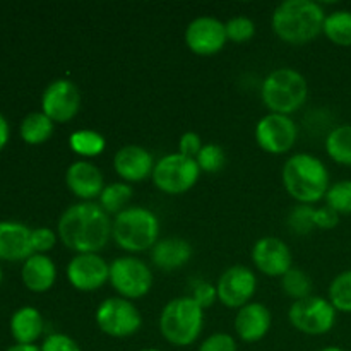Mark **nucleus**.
<instances>
[{
    "label": "nucleus",
    "mask_w": 351,
    "mask_h": 351,
    "mask_svg": "<svg viewBox=\"0 0 351 351\" xmlns=\"http://www.w3.org/2000/svg\"><path fill=\"white\" fill-rule=\"evenodd\" d=\"M57 232H53L48 226H40V228H33L31 232V247H33V254H48L57 243Z\"/></svg>",
    "instance_id": "f704fd0d"
},
{
    "label": "nucleus",
    "mask_w": 351,
    "mask_h": 351,
    "mask_svg": "<svg viewBox=\"0 0 351 351\" xmlns=\"http://www.w3.org/2000/svg\"><path fill=\"white\" fill-rule=\"evenodd\" d=\"M204 328V308L192 297H178L168 302L160 314V332L170 345L191 346Z\"/></svg>",
    "instance_id": "39448f33"
},
{
    "label": "nucleus",
    "mask_w": 351,
    "mask_h": 351,
    "mask_svg": "<svg viewBox=\"0 0 351 351\" xmlns=\"http://www.w3.org/2000/svg\"><path fill=\"white\" fill-rule=\"evenodd\" d=\"M326 151L335 163L351 167V125L335 127L326 137Z\"/></svg>",
    "instance_id": "393cba45"
},
{
    "label": "nucleus",
    "mask_w": 351,
    "mask_h": 351,
    "mask_svg": "<svg viewBox=\"0 0 351 351\" xmlns=\"http://www.w3.org/2000/svg\"><path fill=\"white\" fill-rule=\"evenodd\" d=\"M319 351H346V350L339 348V346H326V348H322V350H319Z\"/></svg>",
    "instance_id": "37998d69"
},
{
    "label": "nucleus",
    "mask_w": 351,
    "mask_h": 351,
    "mask_svg": "<svg viewBox=\"0 0 351 351\" xmlns=\"http://www.w3.org/2000/svg\"><path fill=\"white\" fill-rule=\"evenodd\" d=\"M69 147L82 158H95L105 151L106 141L99 132L91 129H79L69 137Z\"/></svg>",
    "instance_id": "bb28decb"
},
{
    "label": "nucleus",
    "mask_w": 351,
    "mask_h": 351,
    "mask_svg": "<svg viewBox=\"0 0 351 351\" xmlns=\"http://www.w3.org/2000/svg\"><path fill=\"white\" fill-rule=\"evenodd\" d=\"M81 110V91L69 79H55L41 95V112L53 123H65Z\"/></svg>",
    "instance_id": "f8f14e48"
},
{
    "label": "nucleus",
    "mask_w": 351,
    "mask_h": 351,
    "mask_svg": "<svg viewBox=\"0 0 351 351\" xmlns=\"http://www.w3.org/2000/svg\"><path fill=\"white\" fill-rule=\"evenodd\" d=\"M55 130V123L45 115L41 110L38 112H31L21 120L19 125V136L29 146H40V144L47 143L51 137Z\"/></svg>",
    "instance_id": "b1692460"
},
{
    "label": "nucleus",
    "mask_w": 351,
    "mask_h": 351,
    "mask_svg": "<svg viewBox=\"0 0 351 351\" xmlns=\"http://www.w3.org/2000/svg\"><path fill=\"white\" fill-rule=\"evenodd\" d=\"M192 257V245L180 237H167L158 240L151 249V261L161 271H175L184 267Z\"/></svg>",
    "instance_id": "4be33fe9"
},
{
    "label": "nucleus",
    "mask_w": 351,
    "mask_h": 351,
    "mask_svg": "<svg viewBox=\"0 0 351 351\" xmlns=\"http://www.w3.org/2000/svg\"><path fill=\"white\" fill-rule=\"evenodd\" d=\"M33 228L14 219L0 221V263H24L33 256L31 247Z\"/></svg>",
    "instance_id": "6ab92c4d"
},
{
    "label": "nucleus",
    "mask_w": 351,
    "mask_h": 351,
    "mask_svg": "<svg viewBox=\"0 0 351 351\" xmlns=\"http://www.w3.org/2000/svg\"><path fill=\"white\" fill-rule=\"evenodd\" d=\"M141 351H161V350H158V348H144V350H141Z\"/></svg>",
    "instance_id": "a18cd8bd"
},
{
    "label": "nucleus",
    "mask_w": 351,
    "mask_h": 351,
    "mask_svg": "<svg viewBox=\"0 0 351 351\" xmlns=\"http://www.w3.org/2000/svg\"><path fill=\"white\" fill-rule=\"evenodd\" d=\"M336 314L338 311L328 298L311 295L291 304L288 319L297 331L307 336H322L335 328Z\"/></svg>",
    "instance_id": "9d476101"
},
{
    "label": "nucleus",
    "mask_w": 351,
    "mask_h": 351,
    "mask_svg": "<svg viewBox=\"0 0 351 351\" xmlns=\"http://www.w3.org/2000/svg\"><path fill=\"white\" fill-rule=\"evenodd\" d=\"M235 332L243 343H257L269 332L273 326V315L264 304L250 302L239 308L235 315Z\"/></svg>",
    "instance_id": "aec40b11"
},
{
    "label": "nucleus",
    "mask_w": 351,
    "mask_h": 351,
    "mask_svg": "<svg viewBox=\"0 0 351 351\" xmlns=\"http://www.w3.org/2000/svg\"><path fill=\"white\" fill-rule=\"evenodd\" d=\"M328 14L314 0H285L274 9L271 26L288 45H305L322 33Z\"/></svg>",
    "instance_id": "f03ea898"
},
{
    "label": "nucleus",
    "mask_w": 351,
    "mask_h": 351,
    "mask_svg": "<svg viewBox=\"0 0 351 351\" xmlns=\"http://www.w3.org/2000/svg\"><path fill=\"white\" fill-rule=\"evenodd\" d=\"M9 329L10 336L17 345H36L45 329L43 315L38 308L29 307V305L21 307L10 315Z\"/></svg>",
    "instance_id": "5701e85b"
},
{
    "label": "nucleus",
    "mask_w": 351,
    "mask_h": 351,
    "mask_svg": "<svg viewBox=\"0 0 351 351\" xmlns=\"http://www.w3.org/2000/svg\"><path fill=\"white\" fill-rule=\"evenodd\" d=\"M67 280L75 290L96 291L110 281V264L99 254H75L67 264Z\"/></svg>",
    "instance_id": "2eb2a0df"
},
{
    "label": "nucleus",
    "mask_w": 351,
    "mask_h": 351,
    "mask_svg": "<svg viewBox=\"0 0 351 351\" xmlns=\"http://www.w3.org/2000/svg\"><path fill=\"white\" fill-rule=\"evenodd\" d=\"M112 239L125 252H146L160 240V219L151 209L129 206L112 219Z\"/></svg>",
    "instance_id": "20e7f679"
},
{
    "label": "nucleus",
    "mask_w": 351,
    "mask_h": 351,
    "mask_svg": "<svg viewBox=\"0 0 351 351\" xmlns=\"http://www.w3.org/2000/svg\"><path fill=\"white\" fill-rule=\"evenodd\" d=\"M283 185L298 204H315L322 201L331 187L329 170L324 161L311 153L291 154L281 171Z\"/></svg>",
    "instance_id": "7ed1b4c3"
},
{
    "label": "nucleus",
    "mask_w": 351,
    "mask_h": 351,
    "mask_svg": "<svg viewBox=\"0 0 351 351\" xmlns=\"http://www.w3.org/2000/svg\"><path fill=\"white\" fill-rule=\"evenodd\" d=\"M339 215L332 211L329 206H322V208H315V228L321 230H332L338 226Z\"/></svg>",
    "instance_id": "ea45409f"
},
{
    "label": "nucleus",
    "mask_w": 351,
    "mask_h": 351,
    "mask_svg": "<svg viewBox=\"0 0 351 351\" xmlns=\"http://www.w3.org/2000/svg\"><path fill=\"white\" fill-rule=\"evenodd\" d=\"M132 199V187L125 182H113L105 185L101 195H99V206L105 209L108 215H119L123 209L129 208V202Z\"/></svg>",
    "instance_id": "cd10ccee"
},
{
    "label": "nucleus",
    "mask_w": 351,
    "mask_h": 351,
    "mask_svg": "<svg viewBox=\"0 0 351 351\" xmlns=\"http://www.w3.org/2000/svg\"><path fill=\"white\" fill-rule=\"evenodd\" d=\"M201 168L194 158L184 156L177 153H170L160 158L154 163V170L151 178L156 189L168 195H180L191 191L199 180Z\"/></svg>",
    "instance_id": "0eeeda50"
},
{
    "label": "nucleus",
    "mask_w": 351,
    "mask_h": 351,
    "mask_svg": "<svg viewBox=\"0 0 351 351\" xmlns=\"http://www.w3.org/2000/svg\"><path fill=\"white\" fill-rule=\"evenodd\" d=\"M308 95L307 79L291 67L274 69L261 86V96L271 113L291 115L304 106Z\"/></svg>",
    "instance_id": "423d86ee"
},
{
    "label": "nucleus",
    "mask_w": 351,
    "mask_h": 351,
    "mask_svg": "<svg viewBox=\"0 0 351 351\" xmlns=\"http://www.w3.org/2000/svg\"><path fill=\"white\" fill-rule=\"evenodd\" d=\"M195 161H197L201 171H206V173H216V171L223 170V167H225L226 154L221 146L209 143L202 146V149L199 151V154L195 156Z\"/></svg>",
    "instance_id": "473e14b6"
},
{
    "label": "nucleus",
    "mask_w": 351,
    "mask_h": 351,
    "mask_svg": "<svg viewBox=\"0 0 351 351\" xmlns=\"http://www.w3.org/2000/svg\"><path fill=\"white\" fill-rule=\"evenodd\" d=\"M2 280H3V271H2V264H0V285H2Z\"/></svg>",
    "instance_id": "c03bdc74"
},
{
    "label": "nucleus",
    "mask_w": 351,
    "mask_h": 351,
    "mask_svg": "<svg viewBox=\"0 0 351 351\" xmlns=\"http://www.w3.org/2000/svg\"><path fill=\"white\" fill-rule=\"evenodd\" d=\"M41 351H82L79 343L64 332H53L48 335L40 345Z\"/></svg>",
    "instance_id": "c9c22d12"
},
{
    "label": "nucleus",
    "mask_w": 351,
    "mask_h": 351,
    "mask_svg": "<svg viewBox=\"0 0 351 351\" xmlns=\"http://www.w3.org/2000/svg\"><path fill=\"white\" fill-rule=\"evenodd\" d=\"M287 223L297 235H308L315 228V208L311 204L295 206L288 215Z\"/></svg>",
    "instance_id": "2f4dec72"
},
{
    "label": "nucleus",
    "mask_w": 351,
    "mask_h": 351,
    "mask_svg": "<svg viewBox=\"0 0 351 351\" xmlns=\"http://www.w3.org/2000/svg\"><path fill=\"white\" fill-rule=\"evenodd\" d=\"M298 127L290 115L267 113L257 122L256 141L263 151L269 154H285L295 146Z\"/></svg>",
    "instance_id": "9b49d317"
},
{
    "label": "nucleus",
    "mask_w": 351,
    "mask_h": 351,
    "mask_svg": "<svg viewBox=\"0 0 351 351\" xmlns=\"http://www.w3.org/2000/svg\"><path fill=\"white\" fill-rule=\"evenodd\" d=\"M184 38L189 50L202 57L216 55L228 41L225 23L213 16H201L191 21Z\"/></svg>",
    "instance_id": "4468645a"
},
{
    "label": "nucleus",
    "mask_w": 351,
    "mask_h": 351,
    "mask_svg": "<svg viewBox=\"0 0 351 351\" xmlns=\"http://www.w3.org/2000/svg\"><path fill=\"white\" fill-rule=\"evenodd\" d=\"M328 300L338 312L351 314V269L343 271L331 281Z\"/></svg>",
    "instance_id": "c85d7f7f"
},
{
    "label": "nucleus",
    "mask_w": 351,
    "mask_h": 351,
    "mask_svg": "<svg viewBox=\"0 0 351 351\" xmlns=\"http://www.w3.org/2000/svg\"><path fill=\"white\" fill-rule=\"evenodd\" d=\"M57 235L75 254H98L112 239V219L96 202H75L58 218Z\"/></svg>",
    "instance_id": "f257e3e1"
},
{
    "label": "nucleus",
    "mask_w": 351,
    "mask_h": 351,
    "mask_svg": "<svg viewBox=\"0 0 351 351\" xmlns=\"http://www.w3.org/2000/svg\"><path fill=\"white\" fill-rule=\"evenodd\" d=\"M225 27L228 41H233V43H245V41L252 40L256 34V24L247 16L232 17L230 21H226Z\"/></svg>",
    "instance_id": "72a5a7b5"
},
{
    "label": "nucleus",
    "mask_w": 351,
    "mask_h": 351,
    "mask_svg": "<svg viewBox=\"0 0 351 351\" xmlns=\"http://www.w3.org/2000/svg\"><path fill=\"white\" fill-rule=\"evenodd\" d=\"M281 288H283L285 295H288V297L297 302L302 300V298L311 297L312 280L305 271L298 269V267H291L285 276H281Z\"/></svg>",
    "instance_id": "c756f323"
},
{
    "label": "nucleus",
    "mask_w": 351,
    "mask_h": 351,
    "mask_svg": "<svg viewBox=\"0 0 351 351\" xmlns=\"http://www.w3.org/2000/svg\"><path fill=\"white\" fill-rule=\"evenodd\" d=\"M99 331L110 338H130L143 326V317L136 305L122 297L105 298L95 314Z\"/></svg>",
    "instance_id": "1a4fd4ad"
},
{
    "label": "nucleus",
    "mask_w": 351,
    "mask_h": 351,
    "mask_svg": "<svg viewBox=\"0 0 351 351\" xmlns=\"http://www.w3.org/2000/svg\"><path fill=\"white\" fill-rule=\"evenodd\" d=\"M218 300L228 308H242L250 304L257 290V276L250 267L237 266L228 267L221 273L216 283Z\"/></svg>",
    "instance_id": "ddd939ff"
},
{
    "label": "nucleus",
    "mask_w": 351,
    "mask_h": 351,
    "mask_svg": "<svg viewBox=\"0 0 351 351\" xmlns=\"http://www.w3.org/2000/svg\"><path fill=\"white\" fill-rule=\"evenodd\" d=\"M326 206L341 215H351V180H339L329 187Z\"/></svg>",
    "instance_id": "7c9ffc66"
},
{
    "label": "nucleus",
    "mask_w": 351,
    "mask_h": 351,
    "mask_svg": "<svg viewBox=\"0 0 351 351\" xmlns=\"http://www.w3.org/2000/svg\"><path fill=\"white\" fill-rule=\"evenodd\" d=\"M5 351H41V350L38 345H17V343H14V345L9 346Z\"/></svg>",
    "instance_id": "79ce46f5"
},
{
    "label": "nucleus",
    "mask_w": 351,
    "mask_h": 351,
    "mask_svg": "<svg viewBox=\"0 0 351 351\" xmlns=\"http://www.w3.org/2000/svg\"><path fill=\"white\" fill-rule=\"evenodd\" d=\"M322 33L338 47H351V10L341 9L326 16Z\"/></svg>",
    "instance_id": "a878e982"
},
{
    "label": "nucleus",
    "mask_w": 351,
    "mask_h": 351,
    "mask_svg": "<svg viewBox=\"0 0 351 351\" xmlns=\"http://www.w3.org/2000/svg\"><path fill=\"white\" fill-rule=\"evenodd\" d=\"M21 281L31 293H47L57 281V266L47 254H33L21 266Z\"/></svg>",
    "instance_id": "412c9836"
},
{
    "label": "nucleus",
    "mask_w": 351,
    "mask_h": 351,
    "mask_svg": "<svg viewBox=\"0 0 351 351\" xmlns=\"http://www.w3.org/2000/svg\"><path fill=\"white\" fill-rule=\"evenodd\" d=\"M237 341L228 332H215L199 345L197 351H237Z\"/></svg>",
    "instance_id": "e433bc0d"
},
{
    "label": "nucleus",
    "mask_w": 351,
    "mask_h": 351,
    "mask_svg": "<svg viewBox=\"0 0 351 351\" xmlns=\"http://www.w3.org/2000/svg\"><path fill=\"white\" fill-rule=\"evenodd\" d=\"M202 141H201V136H199L197 132H192V130H189V132L182 134L180 141H178V153L184 154V156H189V158H194L199 154V151L202 149Z\"/></svg>",
    "instance_id": "58836bf2"
},
{
    "label": "nucleus",
    "mask_w": 351,
    "mask_h": 351,
    "mask_svg": "<svg viewBox=\"0 0 351 351\" xmlns=\"http://www.w3.org/2000/svg\"><path fill=\"white\" fill-rule=\"evenodd\" d=\"M252 263L257 271L269 278H281L291 269L293 256L287 243L278 237H264L252 249Z\"/></svg>",
    "instance_id": "dca6fc26"
},
{
    "label": "nucleus",
    "mask_w": 351,
    "mask_h": 351,
    "mask_svg": "<svg viewBox=\"0 0 351 351\" xmlns=\"http://www.w3.org/2000/svg\"><path fill=\"white\" fill-rule=\"evenodd\" d=\"M110 285L127 300L146 297L153 287V273L143 259L134 256L117 257L110 263Z\"/></svg>",
    "instance_id": "6e6552de"
},
{
    "label": "nucleus",
    "mask_w": 351,
    "mask_h": 351,
    "mask_svg": "<svg viewBox=\"0 0 351 351\" xmlns=\"http://www.w3.org/2000/svg\"><path fill=\"white\" fill-rule=\"evenodd\" d=\"M154 158L146 147L127 144L113 156V168L125 184H139L149 178L154 170Z\"/></svg>",
    "instance_id": "f3484780"
},
{
    "label": "nucleus",
    "mask_w": 351,
    "mask_h": 351,
    "mask_svg": "<svg viewBox=\"0 0 351 351\" xmlns=\"http://www.w3.org/2000/svg\"><path fill=\"white\" fill-rule=\"evenodd\" d=\"M65 185L77 199L84 202H93V199L101 195L105 189L103 173L91 161H74L65 171Z\"/></svg>",
    "instance_id": "a211bd4d"
},
{
    "label": "nucleus",
    "mask_w": 351,
    "mask_h": 351,
    "mask_svg": "<svg viewBox=\"0 0 351 351\" xmlns=\"http://www.w3.org/2000/svg\"><path fill=\"white\" fill-rule=\"evenodd\" d=\"M191 297L197 302L199 307L208 308L218 300V290H216V285L208 283V281H197Z\"/></svg>",
    "instance_id": "4c0bfd02"
},
{
    "label": "nucleus",
    "mask_w": 351,
    "mask_h": 351,
    "mask_svg": "<svg viewBox=\"0 0 351 351\" xmlns=\"http://www.w3.org/2000/svg\"><path fill=\"white\" fill-rule=\"evenodd\" d=\"M9 137H10V127L7 119L3 117V113L0 112V153L3 151V147L7 146L9 143Z\"/></svg>",
    "instance_id": "a19ab883"
}]
</instances>
